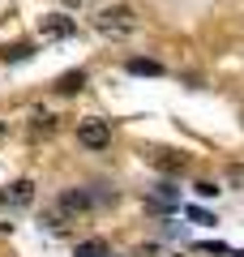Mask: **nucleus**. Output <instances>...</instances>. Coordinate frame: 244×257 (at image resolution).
Returning a JSON list of instances; mask_svg holds the SVG:
<instances>
[{
    "label": "nucleus",
    "instance_id": "1",
    "mask_svg": "<svg viewBox=\"0 0 244 257\" xmlns=\"http://www.w3.org/2000/svg\"><path fill=\"white\" fill-rule=\"evenodd\" d=\"M94 30L107 39H129V35H137V13L129 5H107V9L94 13Z\"/></svg>",
    "mask_w": 244,
    "mask_h": 257
},
{
    "label": "nucleus",
    "instance_id": "2",
    "mask_svg": "<svg viewBox=\"0 0 244 257\" xmlns=\"http://www.w3.org/2000/svg\"><path fill=\"white\" fill-rule=\"evenodd\" d=\"M86 210H94V193L90 189H64L60 197H56V206L47 210L43 223H56V227H60V219H77V214H86Z\"/></svg>",
    "mask_w": 244,
    "mask_h": 257
},
{
    "label": "nucleus",
    "instance_id": "3",
    "mask_svg": "<svg viewBox=\"0 0 244 257\" xmlns=\"http://www.w3.org/2000/svg\"><path fill=\"white\" fill-rule=\"evenodd\" d=\"M77 142L86 150H103L111 142V124L107 120H99V116H90V120H81V128H77Z\"/></svg>",
    "mask_w": 244,
    "mask_h": 257
},
{
    "label": "nucleus",
    "instance_id": "4",
    "mask_svg": "<svg viewBox=\"0 0 244 257\" xmlns=\"http://www.w3.org/2000/svg\"><path fill=\"white\" fill-rule=\"evenodd\" d=\"M39 35L52 39V43H60V39H73V35H77V26H73L69 13H47V18H39Z\"/></svg>",
    "mask_w": 244,
    "mask_h": 257
},
{
    "label": "nucleus",
    "instance_id": "5",
    "mask_svg": "<svg viewBox=\"0 0 244 257\" xmlns=\"http://www.w3.org/2000/svg\"><path fill=\"white\" fill-rule=\"evenodd\" d=\"M30 202H35V184L30 180H13V184H5V193H0V206H9V210H26Z\"/></svg>",
    "mask_w": 244,
    "mask_h": 257
},
{
    "label": "nucleus",
    "instance_id": "6",
    "mask_svg": "<svg viewBox=\"0 0 244 257\" xmlns=\"http://www.w3.org/2000/svg\"><path fill=\"white\" fill-rule=\"evenodd\" d=\"M125 69H129L133 77H159V73H163V64H159V60H146V56H133Z\"/></svg>",
    "mask_w": 244,
    "mask_h": 257
},
{
    "label": "nucleus",
    "instance_id": "7",
    "mask_svg": "<svg viewBox=\"0 0 244 257\" xmlns=\"http://www.w3.org/2000/svg\"><path fill=\"white\" fill-rule=\"evenodd\" d=\"M30 133H35V138L56 133V116H47V107H35V111H30Z\"/></svg>",
    "mask_w": 244,
    "mask_h": 257
},
{
    "label": "nucleus",
    "instance_id": "8",
    "mask_svg": "<svg viewBox=\"0 0 244 257\" xmlns=\"http://www.w3.org/2000/svg\"><path fill=\"white\" fill-rule=\"evenodd\" d=\"M176 202H180V197H176V189H172V184H159V189L150 193V206H154V210H172Z\"/></svg>",
    "mask_w": 244,
    "mask_h": 257
},
{
    "label": "nucleus",
    "instance_id": "9",
    "mask_svg": "<svg viewBox=\"0 0 244 257\" xmlns=\"http://www.w3.org/2000/svg\"><path fill=\"white\" fill-rule=\"evenodd\" d=\"M81 86H86V69H73V73H64L60 82H56V90L60 94H77Z\"/></svg>",
    "mask_w": 244,
    "mask_h": 257
},
{
    "label": "nucleus",
    "instance_id": "10",
    "mask_svg": "<svg viewBox=\"0 0 244 257\" xmlns=\"http://www.w3.org/2000/svg\"><path fill=\"white\" fill-rule=\"evenodd\" d=\"M176 150H150V163H159V167H167V172H180L184 167V159H172Z\"/></svg>",
    "mask_w": 244,
    "mask_h": 257
},
{
    "label": "nucleus",
    "instance_id": "11",
    "mask_svg": "<svg viewBox=\"0 0 244 257\" xmlns=\"http://www.w3.org/2000/svg\"><path fill=\"white\" fill-rule=\"evenodd\" d=\"M77 257H111V253H107L103 240H81V244H77Z\"/></svg>",
    "mask_w": 244,
    "mask_h": 257
},
{
    "label": "nucleus",
    "instance_id": "12",
    "mask_svg": "<svg viewBox=\"0 0 244 257\" xmlns=\"http://www.w3.org/2000/svg\"><path fill=\"white\" fill-rule=\"evenodd\" d=\"M30 56H35V47H30V43H13V47H5V60H30Z\"/></svg>",
    "mask_w": 244,
    "mask_h": 257
},
{
    "label": "nucleus",
    "instance_id": "13",
    "mask_svg": "<svg viewBox=\"0 0 244 257\" xmlns=\"http://www.w3.org/2000/svg\"><path fill=\"white\" fill-rule=\"evenodd\" d=\"M193 248H197V253H223V257H231V248H227V244H218V240H197Z\"/></svg>",
    "mask_w": 244,
    "mask_h": 257
},
{
    "label": "nucleus",
    "instance_id": "14",
    "mask_svg": "<svg viewBox=\"0 0 244 257\" xmlns=\"http://www.w3.org/2000/svg\"><path fill=\"white\" fill-rule=\"evenodd\" d=\"M189 219L193 223H214V219H210V210H201V206H189Z\"/></svg>",
    "mask_w": 244,
    "mask_h": 257
},
{
    "label": "nucleus",
    "instance_id": "15",
    "mask_svg": "<svg viewBox=\"0 0 244 257\" xmlns=\"http://www.w3.org/2000/svg\"><path fill=\"white\" fill-rule=\"evenodd\" d=\"M197 193H201V197H218L223 189H218V184H210V180H201V184H197Z\"/></svg>",
    "mask_w": 244,
    "mask_h": 257
},
{
    "label": "nucleus",
    "instance_id": "16",
    "mask_svg": "<svg viewBox=\"0 0 244 257\" xmlns=\"http://www.w3.org/2000/svg\"><path fill=\"white\" fill-rule=\"evenodd\" d=\"M64 5H86V0H64Z\"/></svg>",
    "mask_w": 244,
    "mask_h": 257
},
{
    "label": "nucleus",
    "instance_id": "17",
    "mask_svg": "<svg viewBox=\"0 0 244 257\" xmlns=\"http://www.w3.org/2000/svg\"><path fill=\"white\" fill-rule=\"evenodd\" d=\"M235 257H244V248H240V253H235Z\"/></svg>",
    "mask_w": 244,
    "mask_h": 257
}]
</instances>
